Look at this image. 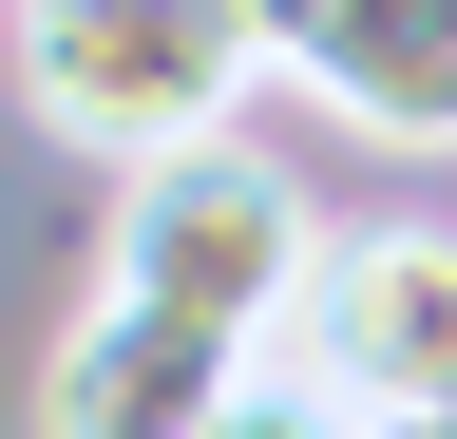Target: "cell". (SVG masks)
I'll return each instance as SVG.
<instances>
[{
    "label": "cell",
    "mask_w": 457,
    "mask_h": 439,
    "mask_svg": "<svg viewBox=\"0 0 457 439\" xmlns=\"http://www.w3.org/2000/svg\"><path fill=\"white\" fill-rule=\"evenodd\" d=\"M324 267V210L286 153L210 134V153H153V173H114V230H96V306H153V325H210V344H286V306H305Z\"/></svg>",
    "instance_id": "6da1fadb"
},
{
    "label": "cell",
    "mask_w": 457,
    "mask_h": 439,
    "mask_svg": "<svg viewBox=\"0 0 457 439\" xmlns=\"http://www.w3.org/2000/svg\"><path fill=\"white\" fill-rule=\"evenodd\" d=\"M0 58H20V115L57 153L153 173V153H210L248 115L267 38H248V0H0Z\"/></svg>",
    "instance_id": "7a4b0ae2"
},
{
    "label": "cell",
    "mask_w": 457,
    "mask_h": 439,
    "mask_svg": "<svg viewBox=\"0 0 457 439\" xmlns=\"http://www.w3.org/2000/svg\"><path fill=\"white\" fill-rule=\"evenodd\" d=\"M286 382H305V401H343L362 439L457 420V230H420V210L324 230L305 306H286Z\"/></svg>",
    "instance_id": "3957f363"
},
{
    "label": "cell",
    "mask_w": 457,
    "mask_h": 439,
    "mask_svg": "<svg viewBox=\"0 0 457 439\" xmlns=\"http://www.w3.org/2000/svg\"><path fill=\"white\" fill-rule=\"evenodd\" d=\"M267 77L324 96L343 134H400V153H457V0H248Z\"/></svg>",
    "instance_id": "277c9868"
},
{
    "label": "cell",
    "mask_w": 457,
    "mask_h": 439,
    "mask_svg": "<svg viewBox=\"0 0 457 439\" xmlns=\"http://www.w3.org/2000/svg\"><path fill=\"white\" fill-rule=\"evenodd\" d=\"M248 344H210V325H153V306H77L38 363V439H210L248 401Z\"/></svg>",
    "instance_id": "5b68a950"
},
{
    "label": "cell",
    "mask_w": 457,
    "mask_h": 439,
    "mask_svg": "<svg viewBox=\"0 0 457 439\" xmlns=\"http://www.w3.org/2000/svg\"><path fill=\"white\" fill-rule=\"evenodd\" d=\"M210 439H362V420H343V401H305V382H248Z\"/></svg>",
    "instance_id": "8992f818"
},
{
    "label": "cell",
    "mask_w": 457,
    "mask_h": 439,
    "mask_svg": "<svg viewBox=\"0 0 457 439\" xmlns=\"http://www.w3.org/2000/svg\"><path fill=\"white\" fill-rule=\"evenodd\" d=\"M400 439H457V420H400Z\"/></svg>",
    "instance_id": "52a82bcc"
}]
</instances>
